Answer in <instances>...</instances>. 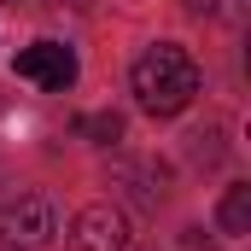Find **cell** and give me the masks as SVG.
<instances>
[{
    "label": "cell",
    "instance_id": "1",
    "mask_svg": "<svg viewBox=\"0 0 251 251\" xmlns=\"http://www.w3.org/2000/svg\"><path fill=\"white\" fill-rule=\"evenodd\" d=\"M128 88H134L140 111H152V117H181L193 105V94H199V64H193L187 47L158 41V47H146V53L134 59Z\"/></svg>",
    "mask_w": 251,
    "mask_h": 251
},
{
    "label": "cell",
    "instance_id": "2",
    "mask_svg": "<svg viewBox=\"0 0 251 251\" xmlns=\"http://www.w3.org/2000/svg\"><path fill=\"white\" fill-rule=\"evenodd\" d=\"M53 234H59V210L47 199H35V193L0 210V246L6 251H35V246H47Z\"/></svg>",
    "mask_w": 251,
    "mask_h": 251
},
{
    "label": "cell",
    "instance_id": "3",
    "mask_svg": "<svg viewBox=\"0 0 251 251\" xmlns=\"http://www.w3.org/2000/svg\"><path fill=\"white\" fill-rule=\"evenodd\" d=\"M70 251H128V216L117 204H88L70 216Z\"/></svg>",
    "mask_w": 251,
    "mask_h": 251
},
{
    "label": "cell",
    "instance_id": "4",
    "mask_svg": "<svg viewBox=\"0 0 251 251\" xmlns=\"http://www.w3.org/2000/svg\"><path fill=\"white\" fill-rule=\"evenodd\" d=\"M12 70L24 76V82H35V88H47V94H64L70 82H76V53L64 47V41H29Z\"/></svg>",
    "mask_w": 251,
    "mask_h": 251
},
{
    "label": "cell",
    "instance_id": "5",
    "mask_svg": "<svg viewBox=\"0 0 251 251\" xmlns=\"http://www.w3.org/2000/svg\"><path fill=\"white\" fill-rule=\"evenodd\" d=\"M216 228H222L228 240H240V234H251V187H246V181L222 187V204H216Z\"/></svg>",
    "mask_w": 251,
    "mask_h": 251
},
{
    "label": "cell",
    "instance_id": "6",
    "mask_svg": "<svg viewBox=\"0 0 251 251\" xmlns=\"http://www.w3.org/2000/svg\"><path fill=\"white\" fill-rule=\"evenodd\" d=\"M82 134H88V140H94V146H117V140H123V117H117V111H100V117H82Z\"/></svg>",
    "mask_w": 251,
    "mask_h": 251
}]
</instances>
